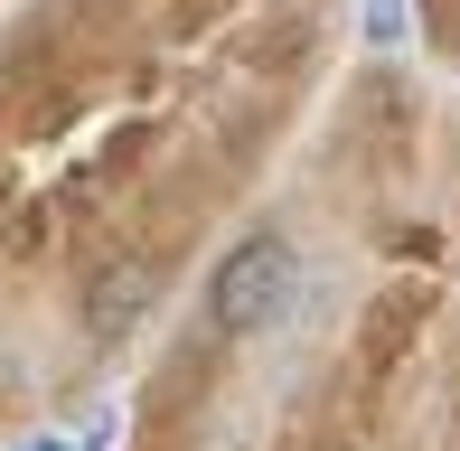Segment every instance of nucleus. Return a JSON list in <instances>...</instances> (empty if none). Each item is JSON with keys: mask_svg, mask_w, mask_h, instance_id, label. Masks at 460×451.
<instances>
[{"mask_svg": "<svg viewBox=\"0 0 460 451\" xmlns=\"http://www.w3.org/2000/svg\"><path fill=\"white\" fill-rule=\"evenodd\" d=\"M291 282H301V263H291V244L263 226V235H244L235 254L217 263V282H207V320H217L226 339H254V330H273V320H282Z\"/></svg>", "mask_w": 460, "mask_h": 451, "instance_id": "1", "label": "nucleus"}, {"mask_svg": "<svg viewBox=\"0 0 460 451\" xmlns=\"http://www.w3.org/2000/svg\"><path fill=\"white\" fill-rule=\"evenodd\" d=\"M367 38L394 48V38H404V0H367Z\"/></svg>", "mask_w": 460, "mask_h": 451, "instance_id": "2", "label": "nucleus"}, {"mask_svg": "<svg viewBox=\"0 0 460 451\" xmlns=\"http://www.w3.org/2000/svg\"><path fill=\"white\" fill-rule=\"evenodd\" d=\"M38 451H66V442H38Z\"/></svg>", "mask_w": 460, "mask_h": 451, "instance_id": "3", "label": "nucleus"}]
</instances>
